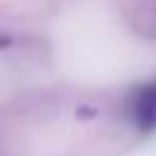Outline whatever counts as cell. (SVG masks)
Instances as JSON below:
<instances>
[{
  "label": "cell",
  "instance_id": "6da1fadb",
  "mask_svg": "<svg viewBox=\"0 0 156 156\" xmlns=\"http://www.w3.org/2000/svg\"><path fill=\"white\" fill-rule=\"evenodd\" d=\"M129 115L139 129H144V132L156 129V85H141L132 95Z\"/></svg>",
  "mask_w": 156,
  "mask_h": 156
}]
</instances>
